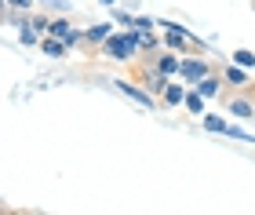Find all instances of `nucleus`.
<instances>
[{
	"label": "nucleus",
	"mask_w": 255,
	"mask_h": 215,
	"mask_svg": "<svg viewBox=\"0 0 255 215\" xmlns=\"http://www.w3.org/2000/svg\"><path fill=\"white\" fill-rule=\"evenodd\" d=\"M102 48H106V55H110V59H117V62L131 59V55L138 51V29H128V33H110V37L102 40Z\"/></svg>",
	"instance_id": "nucleus-1"
},
{
	"label": "nucleus",
	"mask_w": 255,
	"mask_h": 215,
	"mask_svg": "<svg viewBox=\"0 0 255 215\" xmlns=\"http://www.w3.org/2000/svg\"><path fill=\"white\" fill-rule=\"evenodd\" d=\"M48 33H51V37H59V40L66 44V48H73V44H77L80 37H84V33H77V29L69 26L66 18H55V22H48Z\"/></svg>",
	"instance_id": "nucleus-2"
},
{
	"label": "nucleus",
	"mask_w": 255,
	"mask_h": 215,
	"mask_svg": "<svg viewBox=\"0 0 255 215\" xmlns=\"http://www.w3.org/2000/svg\"><path fill=\"white\" fill-rule=\"evenodd\" d=\"M179 77H182L186 84H197L201 77H208V66H204L201 59H182V62H179Z\"/></svg>",
	"instance_id": "nucleus-3"
},
{
	"label": "nucleus",
	"mask_w": 255,
	"mask_h": 215,
	"mask_svg": "<svg viewBox=\"0 0 255 215\" xmlns=\"http://www.w3.org/2000/svg\"><path fill=\"white\" fill-rule=\"evenodd\" d=\"M113 84H117V92L121 95H128V99H135V103L138 106H153V95H149V92H142V88H138V84H128V81H113Z\"/></svg>",
	"instance_id": "nucleus-4"
},
{
	"label": "nucleus",
	"mask_w": 255,
	"mask_h": 215,
	"mask_svg": "<svg viewBox=\"0 0 255 215\" xmlns=\"http://www.w3.org/2000/svg\"><path fill=\"white\" fill-rule=\"evenodd\" d=\"M142 81H146V92L149 95H160V92H164V84H168V77L160 73V70H146Z\"/></svg>",
	"instance_id": "nucleus-5"
},
{
	"label": "nucleus",
	"mask_w": 255,
	"mask_h": 215,
	"mask_svg": "<svg viewBox=\"0 0 255 215\" xmlns=\"http://www.w3.org/2000/svg\"><path fill=\"white\" fill-rule=\"evenodd\" d=\"M160 95H164V103H168V106H179L182 99H186V88H182V84H171V81H168Z\"/></svg>",
	"instance_id": "nucleus-6"
},
{
	"label": "nucleus",
	"mask_w": 255,
	"mask_h": 215,
	"mask_svg": "<svg viewBox=\"0 0 255 215\" xmlns=\"http://www.w3.org/2000/svg\"><path fill=\"white\" fill-rule=\"evenodd\" d=\"M40 51H44V55H51V59H62L66 44H62L59 37H44V40H40Z\"/></svg>",
	"instance_id": "nucleus-7"
},
{
	"label": "nucleus",
	"mask_w": 255,
	"mask_h": 215,
	"mask_svg": "<svg viewBox=\"0 0 255 215\" xmlns=\"http://www.w3.org/2000/svg\"><path fill=\"white\" fill-rule=\"evenodd\" d=\"M197 92H201L204 99H215L219 95V77H212V73L201 77V81H197Z\"/></svg>",
	"instance_id": "nucleus-8"
},
{
	"label": "nucleus",
	"mask_w": 255,
	"mask_h": 215,
	"mask_svg": "<svg viewBox=\"0 0 255 215\" xmlns=\"http://www.w3.org/2000/svg\"><path fill=\"white\" fill-rule=\"evenodd\" d=\"M106 37H110V22H99V26L84 29V40H88V44H102Z\"/></svg>",
	"instance_id": "nucleus-9"
},
{
	"label": "nucleus",
	"mask_w": 255,
	"mask_h": 215,
	"mask_svg": "<svg viewBox=\"0 0 255 215\" xmlns=\"http://www.w3.org/2000/svg\"><path fill=\"white\" fill-rule=\"evenodd\" d=\"M230 113H234V117H255V106L248 103V99H237V103H230Z\"/></svg>",
	"instance_id": "nucleus-10"
},
{
	"label": "nucleus",
	"mask_w": 255,
	"mask_h": 215,
	"mask_svg": "<svg viewBox=\"0 0 255 215\" xmlns=\"http://www.w3.org/2000/svg\"><path fill=\"white\" fill-rule=\"evenodd\" d=\"M157 70L164 73V77L179 73V59H175V55H160V59H157Z\"/></svg>",
	"instance_id": "nucleus-11"
},
{
	"label": "nucleus",
	"mask_w": 255,
	"mask_h": 215,
	"mask_svg": "<svg viewBox=\"0 0 255 215\" xmlns=\"http://www.w3.org/2000/svg\"><path fill=\"white\" fill-rule=\"evenodd\" d=\"M182 103H186L190 113H204V95H201V92H186V99H182Z\"/></svg>",
	"instance_id": "nucleus-12"
},
{
	"label": "nucleus",
	"mask_w": 255,
	"mask_h": 215,
	"mask_svg": "<svg viewBox=\"0 0 255 215\" xmlns=\"http://www.w3.org/2000/svg\"><path fill=\"white\" fill-rule=\"evenodd\" d=\"M226 81H230V84H241V88H245V84H248V73H245V66H230V70H226Z\"/></svg>",
	"instance_id": "nucleus-13"
},
{
	"label": "nucleus",
	"mask_w": 255,
	"mask_h": 215,
	"mask_svg": "<svg viewBox=\"0 0 255 215\" xmlns=\"http://www.w3.org/2000/svg\"><path fill=\"white\" fill-rule=\"evenodd\" d=\"M223 135H230V139H245V142H255V135H248L245 128H237V124H226Z\"/></svg>",
	"instance_id": "nucleus-14"
},
{
	"label": "nucleus",
	"mask_w": 255,
	"mask_h": 215,
	"mask_svg": "<svg viewBox=\"0 0 255 215\" xmlns=\"http://www.w3.org/2000/svg\"><path fill=\"white\" fill-rule=\"evenodd\" d=\"M204 128L215 131V135H223V131H226V120H223V117H204Z\"/></svg>",
	"instance_id": "nucleus-15"
},
{
	"label": "nucleus",
	"mask_w": 255,
	"mask_h": 215,
	"mask_svg": "<svg viewBox=\"0 0 255 215\" xmlns=\"http://www.w3.org/2000/svg\"><path fill=\"white\" fill-rule=\"evenodd\" d=\"M234 62H237V66H245V70H252V66H255V55H252V51H245V48H241V51L234 55Z\"/></svg>",
	"instance_id": "nucleus-16"
},
{
	"label": "nucleus",
	"mask_w": 255,
	"mask_h": 215,
	"mask_svg": "<svg viewBox=\"0 0 255 215\" xmlns=\"http://www.w3.org/2000/svg\"><path fill=\"white\" fill-rule=\"evenodd\" d=\"M138 48H142V51H157V37H149V33H138Z\"/></svg>",
	"instance_id": "nucleus-17"
},
{
	"label": "nucleus",
	"mask_w": 255,
	"mask_h": 215,
	"mask_svg": "<svg viewBox=\"0 0 255 215\" xmlns=\"http://www.w3.org/2000/svg\"><path fill=\"white\" fill-rule=\"evenodd\" d=\"M117 26H128V29H135V15H128V11H117Z\"/></svg>",
	"instance_id": "nucleus-18"
},
{
	"label": "nucleus",
	"mask_w": 255,
	"mask_h": 215,
	"mask_svg": "<svg viewBox=\"0 0 255 215\" xmlns=\"http://www.w3.org/2000/svg\"><path fill=\"white\" fill-rule=\"evenodd\" d=\"M153 26H157V22H153V18H146V15H142V18H135V29H138V33H149Z\"/></svg>",
	"instance_id": "nucleus-19"
},
{
	"label": "nucleus",
	"mask_w": 255,
	"mask_h": 215,
	"mask_svg": "<svg viewBox=\"0 0 255 215\" xmlns=\"http://www.w3.org/2000/svg\"><path fill=\"white\" fill-rule=\"evenodd\" d=\"M4 4H11L15 11H29V7H33V0H4Z\"/></svg>",
	"instance_id": "nucleus-20"
},
{
	"label": "nucleus",
	"mask_w": 255,
	"mask_h": 215,
	"mask_svg": "<svg viewBox=\"0 0 255 215\" xmlns=\"http://www.w3.org/2000/svg\"><path fill=\"white\" fill-rule=\"evenodd\" d=\"M29 26L37 29V33H44V29H48V18H44V15H37V18H29Z\"/></svg>",
	"instance_id": "nucleus-21"
},
{
	"label": "nucleus",
	"mask_w": 255,
	"mask_h": 215,
	"mask_svg": "<svg viewBox=\"0 0 255 215\" xmlns=\"http://www.w3.org/2000/svg\"><path fill=\"white\" fill-rule=\"evenodd\" d=\"M102 4H110V7H113V4H117V0H102Z\"/></svg>",
	"instance_id": "nucleus-22"
},
{
	"label": "nucleus",
	"mask_w": 255,
	"mask_h": 215,
	"mask_svg": "<svg viewBox=\"0 0 255 215\" xmlns=\"http://www.w3.org/2000/svg\"><path fill=\"white\" fill-rule=\"evenodd\" d=\"M4 7H7V4H4V0H0V11H4Z\"/></svg>",
	"instance_id": "nucleus-23"
},
{
	"label": "nucleus",
	"mask_w": 255,
	"mask_h": 215,
	"mask_svg": "<svg viewBox=\"0 0 255 215\" xmlns=\"http://www.w3.org/2000/svg\"><path fill=\"white\" fill-rule=\"evenodd\" d=\"M0 212H4V205H0Z\"/></svg>",
	"instance_id": "nucleus-24"
},
{
	"label": "nucleus",
	"mask_w": 255,
	"mask_h": 215,
	"mask_svg": "<svg viewBox=\"0 0 255 215\" xmlns=\"http://www.w3.org/2000/svg\"><path fill=\"white\" fill-rule=\"evenodd\" d=\"M252 7H255V0H252Z\"/></svg>",
	"instance_id": "nucleus-25"
}]
</instances>
